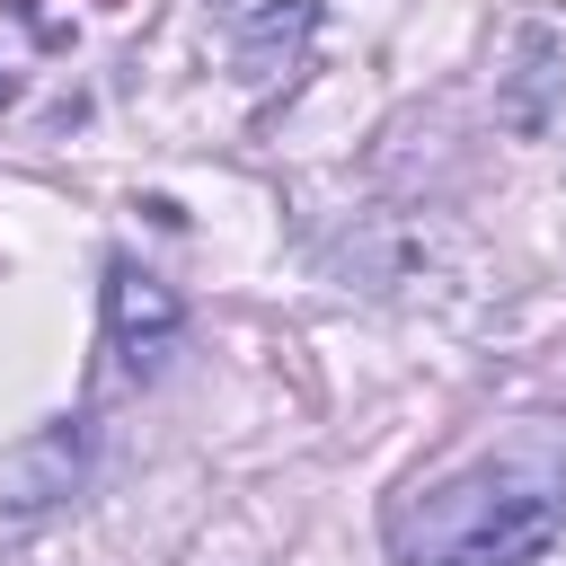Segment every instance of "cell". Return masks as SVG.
Masks as SVG:
<instances>
[{"label": "cell", "instance_id": "cell-1", "mask_svg": "<svg viewBox=\"0 0 566 566\" xmlns=\"http://www.w3.org/2000/svg\"><path fill=\"white\" fill-rule=\"evenodd\" d=\"M566 531V451L513 442L389 504V566H539Z\"/></svg>", "mask_w": 566, "mask_h": 566}, {"label": "cell", "instance_id": "cell-2", "mask_svg": "<svg viewBox=\"0 0 566 566\" xmlns=\"http://www.w3.org/2000/svg\"><path fill=\"white\" fill-rule=\"evenodd\" d=\"M88 451H97V424L88 416H53L35 433H18L0 451V522L27 531L44 513H62L80 486H88Z\"/></svg>", "mask_w": 566, "mask_h": 566}, {"label": "cell", "instance_id": "cell-3", "mask_svg": "<svg viewBox=\"0 0 566 566\" xmlns=\"http://www.w3.org/2000/svg\"><path fill=\"white\" fill-rule=\"evenodd\" d=\"M177 336H186L177 283H159L150 265L115 256V265H106V354H115L124 371H159V363L177 354Z\"/></svg>", "mask_w": 566, "mask_h": 566}, {"label": "cell", "instance_id": "cell-4", "mask_svg": "<svg viewBox=\"0 0 566 566\" xmlns=\"http://www.w3.org/2000/svg\"><path fill=\"white\" fill-rule=\"evenodd\" d=\"M310 27H318V9H310V0H292V9L274 0V9H256V18H248V35H239V71H248V80H274V44L292 53Z\"/></svg>", "mask_w": 566, "mask_h": 566}]
</instances>
